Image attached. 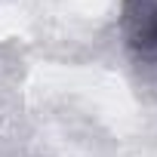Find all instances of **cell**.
<instances>
[{
    "label": "cell",
    "mask_w": 157,
    "mask_h": 157,
    "mask_svg": "<svg viewBox=\"0 0 157 157\" xmlns=\"http://www.w3.org/2000/svg\"><path fill=\"white\" fill-rule=\"evenodd\" d=\"M120 37L139 59L157 56V0H123Z\"/></svg>",
    "instance_id": "6da1fadb"
}]
</instances>
